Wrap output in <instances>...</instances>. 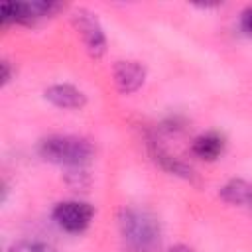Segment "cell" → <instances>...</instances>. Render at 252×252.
Returning a JSON list of instances; mask_svg holds the SVG:
<instances>
[{
	"mask_svg": "<svg viewBox=\"0 0 252 252\" xmlns=\"http://www.w3.org/2000/svg\"><path fill=\"white\" fill-rule=\"evenodd\" d=\"M51 217L61 230L79 234V232L87 230L89 224L93 222L94 209H93V205H89L85 201H61L53 207Z\"/></svg>",
	"mask_w": 252,
	"mask_h": 252,
	"instance_id": "277c9868",
	"label": "cell"
},
{
	"mask_svg": "<svg viewBox=\"0 0 252 252\" xmlns=\"http://www.w3.org/2000/svg\"><path fill=\"white\" fill-rule=\"evenodd\" d=\"M73 24H75V30L81 35L89 55L94 59L102 57L106 53V35L102 32V26L96 20V16L85 8H79L73 12Z\"/></svg>",
	"mask_w": 252,
	"mask_h": 252,
	"instance_id": "5b68a950",
	"label": "cell"
},
{
	"mask_svg": "<svg viewBox=\"0 0 252 252\" xmlns=\"http://www.w3.org/2000/svg\"><path fill=\"white\" fill-rule=\"evenodd\" d=\"M169 252H193V248H189L185 244H175V246L169 248Z\"/></svg>",
	"mask_w": 252,
	"mask_h": 252,
	"instance_id": "4fadbf2b",
	"label": "cell"
},
{
	"mask_svg": "<svg viewBox=\"0 0 252 252\" xmlns=\"http://www.w3.org/2000/svg\"><path fill=\"white\" fill-rule=\"evenodd\" d=\"M61 6L57 2H45V0H33V2H6L0 12L2 26L10 24H22L32 26L41 18L51 16Z\"/></svg>",
	"mask_w": 252,
	"mask_h": 252,
	"instance_id": "3957f363",
	"label": "cell"
},
{
	"mask_svg": "<svg viewBox=\"0 0 252 252\" xmlns=\"http://www.w3.org/2000/svg\"><path fill=\"white\" fill-rule=\"evenodd\" d=\"M219 195L222 201H226L230 205L248 207L250 199H252V183H248L244 179H230L220 187Z\"/></svg>",
	"mask_w": 252,
	"mask_h": 252,
	"instance_id": "9c48e42d",
	"label": "cell"
},
{
	"mask_svg": "<svg viewBox=\"0 0 252 252\" xmlns=\"http://www.w3.org/2000/svg\"><path fill=\"white\" fill-rule=\"evenodd\" d=\"M10 79H12V65H10V61H2V85H8L10 83Z\"/></svg>",
	"mask_w": 252,
	"mask_h": 252,
	"instance_id": "7c38bea8",
	"label": "cell"
},
{
	"mask_svg": "<svg viewBox=\"0 0 252 252\" xmlns=\"http://www.w3.org/2000/svg\"><path fill=\"white\" fill-rule=\"evenodd\" d=\"M39 156L55 165L69 169H83L94 156V146L81 136H49L39 142Z\"/></svg>",
	"mask_w": 252,
	"mask_h": 252,
	"instance_id": "7a4b0ae2",
	"label": "cell"
},
{
	"mask_svg": "<svg viewBox=\"0 0 252 252\" xmlns=\"http://www.w3.org/2000/svg\"><path fill=\"white\" fill-rule=\"evenodd\" d=\"M118 230L126 252L161 250V224L148 209L124 207L118 213Z\"/></svg>",
	"mask_w": 252,
	"mask_h": 252,
	"instance_id": "6da1fadb",
	"label": "cell"
},
{
	"mask_svg": "<svg viewBox=\"0 0 252 252\" xmlns=\"http://www.w3.org/2000/svg\"><path fill=\"white\" fill-rule=\"evenodd\" d=\"M191 152L199 159L213 161L224 152V136L219 134V132H205V134H201L193 140Z\"/></svg>",
	"mask_w": 252,
	"mask_h": 252,
	"instance_id": "ba28073f",
	"label": "cell"
},
{
	"mask_svg": "<svg viewBox=\"0 0 252 252\" xmlns=\"http://www.w3.org/2000/svg\"><path fill=\"white\" fill-rule=\"evenodd\" d=\"M240 28L246 35L252 37V6H248L242 14H240Z\"/></svg>",
	"mask_w": 252,
	"mask_h": 252,
	"instance_id": "8fae6325",
	"label": "cell"
},
{
	"mask_svg": "<svg viewBox=\"0 0 252 252\" xmlns=\"http://www.w3.org/2000/svg\"><path fill=\"white\" fill-rule=\"evenodd\" d=\"M45 98L57 106V108H65V110H79L87 104V96L81 89H77L75 85L69 83H57L45 89Z\"/></svg>",
	"mask_w": 252,
	"mask_h": 252,
	"instance_id": "52a82bcc",
	"label": "cell"
},
{
	"mask_svg": "<svg viewBox=\"0 0 252 252\" xmlns=\"http://www.w3.org/2000/svg\"><path fill=\"white\" fill-rule=\"evenodd\" d=\"M6 252H57V250L41 240H18Z\"/></svg>",
	"mask_w": 252,
	"mask_h": 252,
	"instance_id": "30bf717a",
	"label": "cell"
},
{
	"mask_svg": "<svg viewBox=\"0 0 252 252\" xmlns=\"http://www.w3.org/2000/svg\"><path fill=\"white\" fill-rule=\"evenodd\" d=\"M112 77H114V85L122 94H130L136 93L146 79V69L140 61H132V59H122L116 61L112 67Z\"/></svg>",
	"mask_w": 252,
	"mask_h": 252,
	"instance_id": "8992f818",
	"label": "cell"
}]
</instances>
